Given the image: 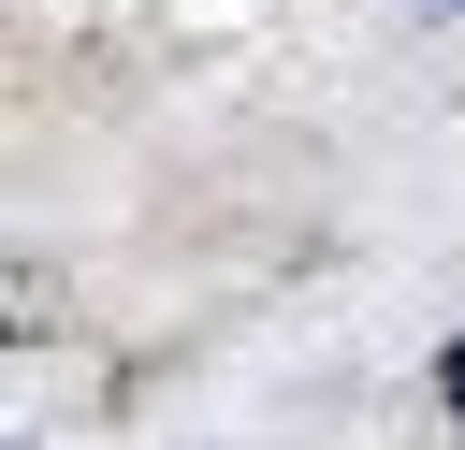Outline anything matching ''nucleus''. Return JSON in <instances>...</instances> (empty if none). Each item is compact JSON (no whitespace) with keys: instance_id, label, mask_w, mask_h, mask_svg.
<instances>
[{"instance_id":"obj_1","label":"nucleus","mask_w":465,"mask_h":450,"mask_svg":"<svg viewBox=\"0 0 465 450\" xmlns=\"http://www.w3.org/2000/svg\"><path fill=\"white\" fill-rule=\"evenodd\" d=\"M436 392H450V421H465V334H450V363H436Z\"/></svg>"}]
</instances>
